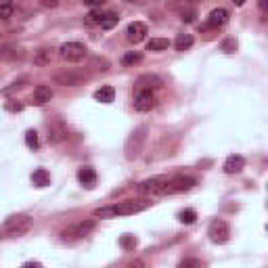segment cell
<instances>
[{
	"mask_svg": "<svg viewBox=\"0 0 268 268\" xmlns=\"http://www.w3.org/2000/svg\"><path fill=\"white\" fill-rule=\"evenodd\" d=\"M151 206V201H145V199H126L120 203H113V206H105V208H99L92 212L94 218H117V216H132V214H138V212L147 210Z\"/></svg>",
	"mask_w": 268,
	"mask_h": 268,
	"instance_id": "1",
	"label": "cell"
},
{
	"mask_svg": "<svg viewBox=\"0 0 268 268\" xmlns=\"http://www.w3.org/2000/svg\"><path fill=\"white\" fill-rule=\"evenodd\" d=\"M145 140H147V126H140V128L134 130L130 134V138L126 140V157H128V160H136L140 151H143Z\"/></svg>",
	"mask_w": 268,
	"mask_h": 268,
	"instance_id": "2",
	"label": "cell"
},
{
	"mask_svg": "<svg viewBox=\"0 0 268 268\" xmlns=\"http://www.w3.org/2000/svg\"><path fill=\"white\" fill-rule=\"evenodd\" d=\"M86 53H88L86 44H82V42H65V44H61V49H59V57L63 61H67V63H78V61H82L86 57Z\"/></svg>",
	"mask_w": 268,
	"mask_h": 268,
	"instance_id": "3",
	"label": "cell"
},
{
	"mask_svg": "<svg viewBox=\"0 0 268 268\" xmlns=\"http://www.w3.org/2000/svg\"><path fill=\"white\" fill-rule=\"evenodd\" d=\"M197 185V180L191 176H176V178H170L165 187L160 191V195H174V193H185L188 188H193Z\"/></svg>",
	"mask_w": 268,
	"mask_h": 268,
	"instance_id": "4",
	"label": "cell"
},
{
	"mask_svg": "<svg viewBox=\"0 0 268 268\" xmlns=\"http://www.w3.org/2000/svg\"><path fill=\"white\" fill-rule=\"evenodd\" d=\"M29 226H31V218L26 214H17V216H11L4 222V231L11 235H23L29 231Z\"/></svg>",
	"mask_w": 268,
	"mask_h": 268,
	"instance_id": "5",
	"label": "cell"
},
{
	"mask_svg": "<svg viewBox=\"0 0 268 268\" xmlns=\"http://www.w3.org/2000/svg\"><path fill=\"white\" fill-rule=\"evenodd\" d=\"M155 105H157V99H155V94L151 92V88L138 90L136 99H134V109H136V111H151Z\"/></svg>",
	"mask_w": 268,
	"mask_h": 268,
	"instance_id": "6",
	"label": "cell"
},
{
	"mask_svg": "<svg viewBox=\"0 0 268 268\" xmlns=\"http://www.w3.org/2000/svg\"><path fill=\"white\" fill-rule=\"evenodd\" d=\"M208 235L214 243H226L228 237H231V228H228V224L224 222V220H214V222L210 224Z\"/></svg>",
	"mask_w": 268,
	"mask_h": 268,
	"instance_id": "7",
	"label": "cell"
},
{
	"mask_svg": "<svg viewBox=\"0 0 268 268\" xmlns=\"http://www.w3.org/2000/svg\"><path fill=\"white\" fill-rule=\"evenodd\" d=\"M168 180H170L168 176H153V178H149V180H145V183L138 185V193H143V195H160V191L165 187Z\"/></svg>",
	"mask_w": 268,
	"mask_h": 268,
	"instance_id": "8",
	"label": "cell"
},
{
	"mask_svg": "<svg viewBox=\"0 0 268 268\" xmlns=\"http://www.w3.org/2000/svg\"><path fill=\"white\" fill-rule=\"evenodd\" d=\"M94 228V222L92 220H86V222H80L72 228H67V231H63V239H78V237H84V235H88L90 231Z\"/></svg>",
	"mask_w": 268,
	"mask_h": 268,
	"instance_id": "9",
	"label": "cell"
},
{
	"mask_svg": "<svg viewBox=\"0 0 268 268\" xmlns=\"http://www.w3.org/2000/svg\"><path fill=\"white\" fill-rule=\"evenodd\" d=\"M145 34H147V26L140 21L130 23L128 29H126V38H128V42H132V44H138L145 38Z\"/></svg>",
	"mask_w": 268,
	"mask_h": 268,
	"instance_id": "10",
	"label": "cell"
},
{
	"mask_svg": "<svg viewBox=\"0 0 268 268\" xmlns=\"http://www.w3.org/2000/svg\"><path fill=\"white\" fill-rule=\"evenodd\" d=\"M228 23V11L226 9H214L210 15H208V23H206V27H222Z\"/></svg>",
	"mask_w": 268,
	"mask_h": 268,
	"instance_id": "11",
	"label": "cell"
},
{
	"mask_svg": "<svg viewBox=\"0 0 268 268\" xmlns=\"http://www.w3.org/2000/svg\"><path fill=\"white\" fill-rule=\"evenodd\" d=\"M86 80V76L82 74H74V72H67V74H57L54 76V82H59L63 86H78Z\"/></svg>",
	"mask_w": 268,
	"mask_h": 268,
	"instance_id": "12",
	"label": "cell"
},
{
	"mask_svg": "<svg viewBox=\"0 0 268 268\" xmlns=\"http://www.w3.org/2000/svg\"><path fill=\"white\" fill-rule=\"evenodd\" d=\"M243 168H245V160H243L241 155H231L224 161V172H226V174H239Z\"/></svg>",
	"mask_w": 268,
	"mask_h": 268,
	"instance_id": "13",
	"label": "cell"
},
{
	"mask_svg": "<svg viewBox=\"0 0 268 268\" xmlns=\"http://www.w3.org/2000/svg\"><path fill=\"white\" fill-rule=\"evenodd\" d=\"M53 99V90H51V86H36L34 88V103L36 105H44V103H49V101Z\"/></svg>",
	"mask_w": 268,
	"mask_h": 268,
	"instance_id": "14",
	"label": "cell"
},
{
	"mask_svg": "<svg viewBox=\"0 0 268 268\" xmlns=\"http://www.w3.org/2000/svg\"><path fill=\"white\" fill-rule=\"evenodd\" d=\"M78 180L84 185V187H94V183H97V172H94L92 168H82L80 172H78Z\"/></svg>",
	"mask_w": 268,
	"mask_h": 268,
	"instance_id": "15",
	"label": "cell"
},
{
	"mask_svg": "<svg viewBox=\"0 0 268 268\" xmlns=\"http://www.w3.org/2000/svg\"><path fill=\"white\" fill-rule=\"evenodd\" d=\"M94 99L101 101V103H111V101L115 99V90L111 88V86H101V88L94 92Z\"/></svg>",
	"mask_w": 268,
	"mask_h": 268,
	"instance_id": "16",
	"label": "cell"
},
{
	"mask_svg": "<svg viewBox=\"0 0 268 268\" xmlns=\"http://www.w3.org/2000/svg\"><path fill=\"white\" fill-rule=\"evenodd\" d=\"M31 183L36 187H46V185H51V174L44 168H38L34 174H31Z\"/></svg>",
	"mask_w": 268,
	"mask_h": 268,
	"instance_id": "17",
	"label": "cell"
},
{
	"mask_svg": "<svg viewBox=\"0 0 268 268\" xmlns=\"http://www.w3.org/2000/svg\"><path fill=\"white\" fill-rule=\"evenodd\" d=\"M117 21H120V15L109 11V13H103V19H101V27L103 29H113L117 26Z\"/></svg>",
	"mask_w": 268,
	"mask_h": 268,
	"instance_id": "18",
	"label": "cell"
},
{
	"mask_svg": "<svg viewBox=\"0 0 268 268\" xmlns=\"http://www.w3.org/2000/svg\"><path fill=\"white\" fill-rule=\"evenodd\" d=\"M193 36L191 34H180L178 38H176V42H174V46H176V51H180V53H185V51H188L193 46Z\"/></svg>",
	"mask_w": 268,
	"mask_h": 268,
	"instance_id": "19",
	"label": "cell"
},
{
	"mask_svg": "<svg viewBox=\"0 0 268 268\" xmlns=\"http://www.w3.org/2000/svg\"><path fill=\"white\" fill-rule=\"evenodd\" d=\"M168 46H170V40H165V38H151V40L147 42V51L160 53V51H165Z\"/></svg>",
	"mask_w": 268,
	"mask_h": 268,
	"instance_id": "20",
	"label": "cell"
},
{
	"mask_svg": "<svg viewBox=\"0 0 268 268\" xmlns=\"http://www.w3.org/2000/svg\"><path fill=\"white\" fill-rule=\"evenodd\" d=\"M101 19H103V13H101V9H94V11H90L88 15H86L84 23L86 26H101Z\"/></svg>",
	"mask_w": 268,
	"mask_h": 268,
	"instance_id": "21",
	"label": "cell"
},
{
	"mask_svg": "<svg viewBox=\"0 0 268 268\" xmlns=\"http://www.w3.org/2000/svg\"><path fill=\"white\" fill-rule=\"evenodd\" d=\"M143 61V54L140 53H128V54H124V59H122V65L124 67H132V65H136V63Z\"/></svg>",
	"mask_w": 268,
	"mask_h": 268,
	"instance_id": "22",
	"label": "cell"
},
{
	"mask_svg": "<svg viewBox=\"0 0 268 268\" xmlns=\"http://www.w3.org/2000/svg\"><path fill=\"white\" fill-rule=\"evenodd\" d=\"M34 63H36V65H49V63H51V51L49 49H40V51H38V54H36V57H34Z\"/></svg>",
	"mask_w": 268,
	"mask_h": 268,
	"instance_id": "23",
	"label": "cell"
},
{
	"mask_svg": "<svg viewBox=\"0 0 268 268\" xmlns=\"http://www.w3.org/2000/svg\"><path fill=\"white\" fill-rule=\"evenodd\" d=\"M26 145L29 149H38V147H40V140H38V134L34 130H27L26 132Z\"/></svg>",
	"mask_w": 268,
	"mask_h": 268,
	"instance_id": "24",
	"label": "cell"
},
{
	"mask_svg": "<svg viewBox=\"0 0 268 268\" xmlns=\"http://www.w3.org/2000/svg\"><path fill=\"white\" fill-rule=\"evenodd\" d=\"M195 220H197V212H195V210H185V212H180V222L193 224Z\"/></svg>",
	"mask_w": 268,
	"mask_h": 268,
	"instance_id": "25",
	"label": "cell"
},
{
	"mask_svg": "<svg viewBox=\"0 0 268 268\" xmlns=\"http://www.w3.org/2000/svg\"><path fill=\"white\" fill-rule=\"evenodd\" d=\"M120 245L124 249H134L136 247V237H134V235H124V237L120 239Z\"/></svg>",
	"mask_w": 268,
	"mask_h": 268,
	"instance_id": "26",
	"label": "cell"
},
{
	"mask_svg": "<svg viewBox=\"0 0 268 268\" xmlns=\"http://www.w3.org/2000/svg\"><path fill=\"white\" fill-rule=\"evenodd\" d=\"M13 11H15V4H13V2H4V4H0V17H2V19L13 17Z\"/></svg>",
	"mask_w": 268,
	"mask_h": 268,
	"instance_id": "27",
	"label": "cell"
},
{
	"mask_svg": "<svg viewBox=\"0 0 268 268\" xmlns=\"http://www.w3.org/2000/svg\"><path fill=\"white\" fill-rule=\"evenodd\" d=\"M222 51H224V53H235V51H237V40H233V38L224 40V42H222Z\"/></svg>",
	"mask_w": 268,
	"mask_h": 268,
	"instance_id": "28",
	"label": "cell"
},
{
	"mask_svg": "<svg viewBox=\"0 0 268 268\" xmlns=\"http://www.w3.org/2000/svg\"><path fill=\"white\" fill-rule=\"evenodd\" d=\"M180 268H203V264L199 262V260H195V258H188V260H185V262L180 264Z\"/></svg>",
	"mask_w": 268,
	"mask_h": 268,
	"instance_id": "29",
	"label": "cell"
},
{
	"mask_svg": "<svg viewBox=\"0 0 268 268\" xmlns=\"http://www.w3.org/2000/svg\"><path fill=\"white\" fill-rule=\"evenodd\" d=\"M23 105L21 103H15V101H6V111H21Z\"/></svg>",
	"mask_w": 268,
	"mask_h": 268,
	"instance_id": "30",
	"label": "cell"
},
{
	"mask_svg": "<svg viewBox=\"0 0 268 268\" xmlns=\"http://www.w3.org/2000/svg\"><path fill=\"white\" fill-rule=\"evenodd\" d=\"M193 17H195V13H193V11H188V13H183V17H180V19L187 21V23H191V21H193Z\"/></svg>",
	"mask_w": 268,
	"mask_h": 268,
	"instance_id": "31",
	"label": "cell"
},
{
	"mask_svg": "<svg viewBox=\"0 0 268 268\" xmlns=\"http://www.w3.org/2000/svg\"><path fill=\"white\" fill-rule=\"evenodd\" d=\"M21 268H42V264L40 262H26Z\"/></svg>",
	"mask_w": 268,
	"mask_h": 268,
	"instance_id": "32",
	"label": "cell"
},
{
	"mask_svg": "<svg viewBox=\"0 0 268 268\" xmlns=\"http://www.w3.org/2000/svg\"><path fill=\"white\" fill-rule=\"evenodd\" d=\"M130 268H140V264H138V262H136V264H132V266H130Z\"/></svg>",
	"mask_w": 268,
	"mask_h": 268,
	"instance_id": "33",
	"label": "cell"
}]
</instances>
